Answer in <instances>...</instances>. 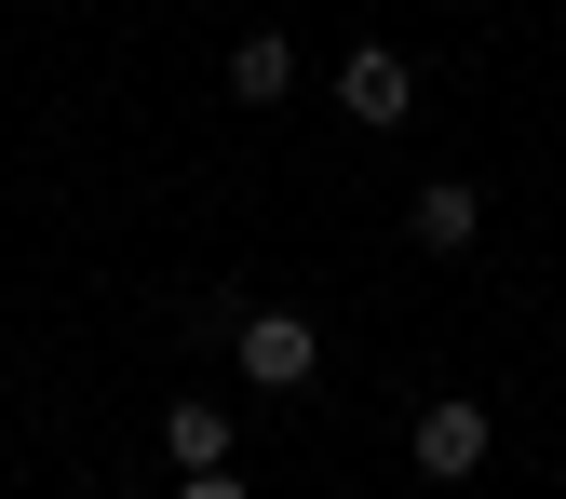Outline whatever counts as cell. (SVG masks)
Here are the masks:
<instances>
[{
	"instance_id": "3",
	"label": "cell",
	"mask_w": 566,
	"mask_h": 499,
	"mask_svg": "<svg viewBox=\"0 0 566 499\" xmlns=\"http://www.w3.org/2000/svg\"><path fill=\"white\" fill-rule=\"evenodd\" d=\"M337 108H350V122H378V135H391V122L418 108V67H405L391 41H365V54H350V67H337Z\"/></svg>"
},
{
	"instance_id": "5",
	"label": "cell",
	"mask_w": 566,
	"mask_h": 499,
	"mask_svg": "<svg viewBox=\"0 0 566 499\" xmlns=\"http://www.w3.org/2000/svg\"><path fill=\"white\" fill-rule=\"evenodd\" d=\"M230 95H243V108H283V95H297V41H283V28L230 41Z\"/></svg>"
},
{
	"instance_id": "6",
	"label": "cell",
	"mask_w": 566,
	"mask_h": 499,
	"mask_svg": "<svg viewBox=\"0 0 566 499\" xmlns=\"http://www.w3.org/2000/svg\"><path fill=\"white\" fill-rule=\"evenodd\" d=\"M230 446H243V433H230L217 405H176V418H163V459H176V472H230Z\"/></svg>"
},
{
	"instance_id": "2",
	"label": "cell",
	"mask_w": 566,
	"mask_h": 499,
	"mask_svg": "<svg viewBox=\"0 0 566 499\" xmlns=\"http://www.w3.org/2000/svg\"><path fill=\"white\" fill-rule=\"evenodd\" d=\"M485 446H500V418H485L472 392H432V405H418V472H432V486L485 472Z\"/></svg>"
},
{
	"instance_id": "4",
	"label": "cell",
	"mask_w": 566,
	"mask_h": 499,
	"mask_svg": "<svg viewBox=\"0 0 566 499\" xmlns=\"http://www.w3.org/2000/svg\"><path fill=\"white\" fill-rule=\"evenodd\" d=\"M405 230H418V257H472V230H485V189L472 176H432L405 202Z\"/></svg>"
},
{
	"instance_id": "1",
	"label": "cell",
	"mask_w": 566,
	"mask_h": 499,
	"mask_svg": "<svg viewBox=\"0 0 566 499\" xmlns=\"http://www.w3.org/2000/svg\"><path fill=\"white\" fill-rule=\"evenodd\" d=\"M230 365H243L256 392H311V378H324V324H311V311H243V324H230Z\"/></svg>"
},
{
	"instance_id": "7",
	"label": "cell",
	"mask_w": 566,
	"mask_h": 499,
	"mask_svg": "<svg viewBox=\"0 0 566 499\" xmlns=\"http://www.w3.org/2000/svg\"><path fill=\"white\" fill-rule=\"evenodd\" d=\"M176 499H243V472H176Z\"/></svg>"
}]
</instances>
